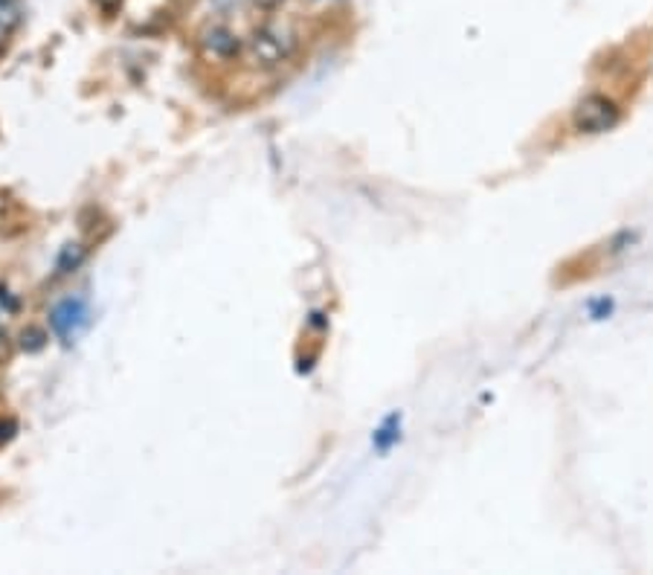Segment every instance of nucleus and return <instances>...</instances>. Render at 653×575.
Returning <instances> with one entry per match:
<instances>
[{
	"label": "nucleus",
	"instance_id": "nucleus-2",
	"mask_svg": "<svg viewBox=\"0 0 653 575\" xmlns=\"http://www.w3.org/2000/svg\"><path fill=\"white\" fill-rule=\"evenodd\" d=\"M293 41L279 27H261L247 41V59L259 70H273L291 55Z\"/></svg>",
	"mask_w": 653,
	"mask_h": 575
},
{
	"label": "nucleus",
	"instance_id": "nucleus-3",
	"mask_svg": "<svg viewBox=\"0 0 653 575\" xmlns=\"http://www.w3.org/2000/svg\"><path fill=\"white\" fill-rule=\"evenodd\" d=\"M200 55L209 62H236L241 55V39L227 27H209L198 41Z\"/></svg>",
	"mask_w": 653,
	"mask_h": 575
},
{
	"label": "nucleus",
	"instance_id": "nucleus-6",
	"mask_svg": "<svg viewBox=\"0 0 653 575\" xmlns=\"http://www.w3.org/2000/svg\"><path fill=\"white\" fill-rule=\"evenodd\" d=\"M44 343H46V335H44V331H39V329H30V331H23V335H21V346L27 349V352H39V349Z\"/></svg>",
	"mask_w": 653,
	"mask_h": 575
},
{
	"label": "nucleus",
	"instance_id": "nucleus-4",
	"mask_svg": "<svg viewBox=\"0 0 653 575\" xmlns=\"http://www.w3.org/2000/svg\"><path fill=\"white\" fill-rule=\"evenodd\" d=\"M82 261H85V250L79 245H68L62 250V256H59V261H55V270H59V274H70V270H76Z\"/></svg>",
	"mask_w": 653,
	"mask_h": 575
},
{
	"label": "nucleus",
	"instance_id": "nucleus-7",
	"mask_svg": "<svg viewBox=\"0 0 653 575\" xmlns=\"http://www.w3.org/2000/svg\"><path fill=\"white\" fill-rule=\"evenodd\" d=\"M12 437H15V422H9V419L7 422H0V448L7 445Z\"/></svg>",
	"mask_w": 653,
	"mask_h": 575
},
{
	"label": "nucleus",
	"instance_id": "nucleus-10",
	"mask_svg": "<svg viewBox=\"0 0 653 575\" xmlns=\"http://www.w3.org/2000/svg\"><path fill=\"white\" fill-rule=\"evenodd\" d=\"M7 35H9L7 30H0V53H3V50H7Z\"/></svg>",
	"mask_w": 653,
	"mask_h": 575
},
{
	"label": "nucleus",
	"instance_id": "nucleus-8",
	"mask_svg": "<svg viewBox=\"0 0 653 575\" xmlns=\"http://www.w3.org/2000/svg\"><path fill=\"white\" fill-rule=\"evenodd\" d=\"M96 7H100L102 12H116V9L123 7V0H96Z\"/></svg>",
	"mask_w": 653,
	"mask_h": 575
},
{
	"label": "nucleus",
	"instance_id": "nucleus-5",
	"mask_svg": "<svg viewBox=\"0 0 653 575\" xmlns=\"http://www.w3.org/2000/svg\"><path fill=\"white\" fill-rule=\"evenodd\" d=\"M21 23V3L18 0H0V30L12 32Z\"/></svg>",
	"mask_w": 653,
	"mask_h": 575
},
{
	"label": "nucleus",
	"instance_id": "nucleus-9",
	"mask_svg": "<svg viewBox=\"0 0 653 575\" xmlns=\"http://www.w3.org/2000/svg\"><path fill=\"white\" fill-rule=\"evenodd\" d=\"M256 7L265 9V12H273V9H279L284 3V0H253Z\"/></svg>",
	"mask_w": 653,
	"mask_h": 575
},
{
	"label": "nucleus",
	"instance_id": "nucleus-1",
	"mask_svg": "<svg viewBox=\"0 0 653 575\" xmlns=\"http://www.w3.org/2000/svg\"><path fill=\"white\" fill-rule=\"evenodd\" d=\"M50 329L64 346H73L91 329V306L85 297H64L50 308Z\"/></svg>",
	"mask_w": 653,
	"mask_h": 575
}]
</instances>
